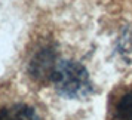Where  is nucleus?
I'll return each mask as SVG.
<instances>
[{"instance_id": "4", "label": "nucleus", "mask_w": 132, "mask_h": 120, "mask_svg": "<svg viewBox=\"0 0 132 120\" xmlns=\"http://www.w3.org/2000/svg\"><path fill=\"white\" fill-rule=\"evenodd\" d=\"M111 120H132V89L119 98Z\"/></svg>"}, {"instance_id": "1", "label": "nucleus", "mask_w": 132, "mask_h": 120, "mask_svg": "<svg viewBox=\"0 0 132 120\" xmlns=\"http://www.w3.org/2000/svg\"><path fill=\"white\" fill-rule=\"evenodd\" d=\"M52 82L58 93L67 98L82 99L92 93L89 73L77 61H60Z\"/></svg>"}, {"instance_id": "2", "label": "nucleus", "mask_w": 132, "mask_h": 120, "mask_svg": "<svg viewBox=\"0 0 132 120\" xmlns=\"http://www.w3.org/2000/svg\"><path fill=\"white\" fill-rule=\"evenodd\" d=\"M58 55L55 48L45 45L33 55L30 64H28V73L33 80L39 83H48L52 82L58 65Z\"/></svg>"}, {"instance_id": "3", "label": "nucleus", "mask_w": 132, "mask_h": 120, "mask_svg": "<svg viewBox=\"0 0 132 120\" xmlns=\"http://www.w3.org/2000/svg\"><path fill=\"white\" fill-rule=\"evenodd\" d=\"M0 120H40V117L30 105L12 104L0 108Z\"/></svg>"}]
</instances>
